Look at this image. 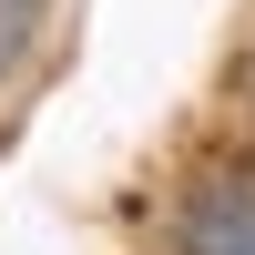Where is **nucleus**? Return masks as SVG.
I'll list each match as a JSON object with an SVG mask.
<instances>
[{"label": "nucleus", "mask_w": 255, "mask_h": 255, "mask_svg": "<svg viewBox=\"0 0 255 255\" xmlns=\"http://www.w3.org/2000/svg\"><path fill=\"white\" fill-rule=\"evenodd\" d=\"M184 255H255V174H204L174 215Z\"/></svg>", "instance_id": "f257e3e1"}, {"label": "nucleus", "mask_w": 255, "mask_h": 255, "mask_svg": "<svg viewBox=\"0 0 255 255\" xmlns=\"http://www.w3.org/2000/svg\"><path fill=\"white\" fill-rule=\"evenodd\" d=\"M31 20H41V0H0V72L31 51Z\"/></svg>", "instance_id": "f03ea898"}]
</instances>
